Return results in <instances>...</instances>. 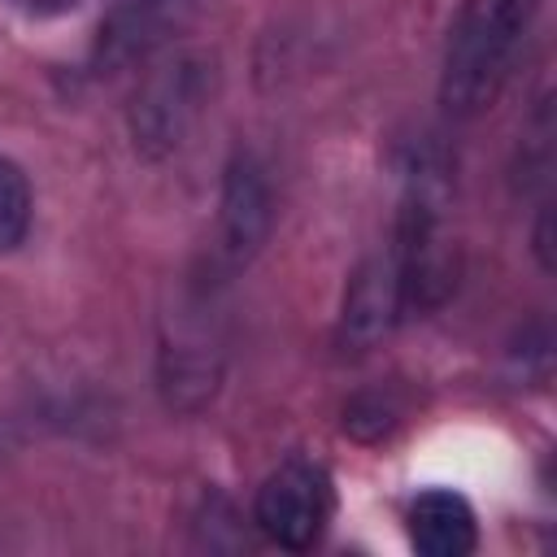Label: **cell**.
Wrapping results in <instances>:
<instances>
[{
	"mask_svg": "<svg viewBox=\"0 0 557 557\" xmlns=\"http://www.w3.org/2000/svg\"><path fill=\"white\" fill-rule=\"evenodd\" d=\"M535 13L540 0H461L440 70V100L453 117H474L500 96Z\"/></svg>",
	"mask_w": 557,
	"mask_h": 557,
	"instance_id": "obj_1",
	"label": "cell"
},
{
	"mask_svg": "<svg viewBox=\"0 0 557 557\" xmlns=\"http://www.w3.org/2000/svg\"><path fill=\"white\" fill-rule=\"evenodd\" d=\"M205 100V65L191 57H178L174 65L157 70L135 104V144L139 148H174L187 131V122L200 113Z\"/></svg>",
	"mask_w": 557,
	"mask_h": 557,
	"instance_id": "obj_4",
	"label": "cell"
},
{
	"mask_svg": "<svg viewBox=\"0 0 557 557\" xmlns=\"http://www.w3.org/2000/svg\"><path fill=\"white\" fill-rule=\"evenodd\" d=\"M331 513H335L331 474L309 457H292V461L274 466L252 496V522L261 527L265 540H274L287 553L313 548L322 540Z\"/></svg>",
	"mask_w": 557,
	"mask_h": 557,
	"instance_id": "obj_2",
	"label": "cell"
},
{
	"mask_svg": "<svg viewBox=\"0 0 557 557\" xmlns=\"http://www.w3.org/2000/svg\"><path fill=\"white\" fill-rule=\"evenodd\" d=\"M409 309V283H405V265L400 257L387 248L379 257H370L348 292H344V313H339V344L361 352L370 344H379Z\"/></svg>",
	"mask_w": 557,
	"mask_h": 557,
	"instance_id": "obj_3",
	"label": "cell"
},
{
	"mask_svg": "<svg viewBox=\"0 0 557 557\" xmlns=\"http://www.w3.org/2000/svg\"><path fill=\"white\" fill-rule=\"evenodd\" d=\"M30 218H35V200H30L26 174L9 157H0V257L17 252L26 244Z\"/></svg>",
	"mask_w": 557,
	"mask_h": 557,
	"instance_id": "obj_7",
	"label": "cell"
},
{
	"mask_svg": "<svg viewBox=\"0 0 557 557\" xmlns=\"http://www.w3.org/2000/svg\"><path fill=\"white\" fill-rule=\"evenodd\" d=\"M9 9H17L22 17H61V13H70V9H78L83 0H4Z\"/></svg>",
	"mask_w": 557,
	"mask_h": 557,
	"instance_id": "obj_8",
	"label": "cell"
},
{
	"mask_svg": "<svg viewBox=\"0 0 557 557\" xmlns=\"http://www.w3.org/2000/svg\"><path fill=\"white\" fill-rule=\"evenodd\" d=\"M270 235V183L252 157H235L222 178V209H218V257L226 270H239L257 257Z\"/></svg>",
	"mask_w": 557,
	"mask_h": 557,
	"instance_id": "obj_5",
	"label": "cell"
},
{
	"mask_svg": "<svg viewBox=\"0 0 557 557\" xmlns=\"http://www.w3.org/2000/svg\"><path fill=\"white\" fill-rule=\"evenodd\" d=\"M409 544L422 557H466L479 548L474 505L453 487H426L409 505Z\"/></svg>",
	"mask_w": 557,
	"mask_h": 557,
	"instance_id": "obj_6",
	"label": "cell"
}]
</instances>
